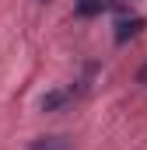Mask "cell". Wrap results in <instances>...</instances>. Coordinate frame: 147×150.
Segmentation results:
<instances>
[{
  "mask_svg": "<svg viewBox=\"0 0 147 150\" xmlns=\"http://www.w3.org/2000/svg\"><path fill=\"white\" fill-rule=\"evenodd\" d=\"M28 150H70V140L67 136H39V140H32Z\"/></svg>",
  "mask_w": 147,
  "mask_h": 150,
  "instance_id": "1",
  "label": "cell"
},
{
  "mask_svg": "<svg viewBox=\"0 0 147 150\" xmlns=\"http://www.w3.org/2000/svg\"><path fill=\"white\" fill-rule=\"evenodd\" d=\"M140 25H144L140 18H133V21H119V32H116V38H119V42H126L130 35H137V32H140Z\"/></svg>",
  "mask_w": 147,
  "mask_h": 150,
  "instance_id": "2",
  "label": "cell"
}]
</instances>
